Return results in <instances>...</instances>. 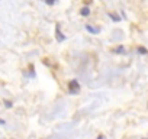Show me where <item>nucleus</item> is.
Returning <instances> with one entry per match:
<instances>
[{
    "instance_id": "39448f33",
    "label": "nucleus",
    "mask_w": 148,
    "mask_h": 139,
    "mask_svg": "<svg viewBox=\"0 0 148 139\" xmlns=\"http://www.w3.org/2000/svg\"><path fill=\"white\" fill-rule=\"evenodd\" d=\"M80 15H82V16H84V18L90 16V7H87V6L82 7V9H80Z\"/></svg>"
},
{
    "instance_id": "9d476101",
    "label": "nucleus",
    "mask_w": 148,
    "mask_h": 139,
    "mask_svg": "<svg viewBox=\"0 0 148 139\" xmlns=\"http://www.w3.org/2000/svg\"><path fill=\"white\" fill-rule=\"evenodd\" d=\"M0 125L5 126V125H6V120H5V119H0Z\"/></svg>"
},
{
    "instance_id": "f257e3e1",
    "label": "nucleus",
    "mask_w": 148,
    "mask_h": 139,
    "mask_svg": "<svg viewBox=\"0 0 148 139\" xmlns=\"http://www.w3.org/2000/svg\"><path fill=\"white\" fill-rule=\"evenodd\" d=\"M67 89H68V93L70 94H79L80 93V83L77 81V80H71V81H68V84H67Z\"/></svg>"
},
{
    "instance_id": "20e7f679",
    "label": "nucleus",
    "mask_w": 148,
    "mask_h": 139,
    "mask_svg": "<svg viewBox=\"0 0 148 139\" xmlns=\"http://www.w3.org/2000/svg\"><path fill=\"white\" fill-rule=\"evenodd\" d=\"M113 52L115 54H126V48L123 45H118L116 48H113Z\"/></svg>"
},
{
    "instance_id": "423d86ee",
    "label": "nucleus",
    "mask_w": 148,
    "mask_h": 139,
    "mask_svg": "<svg viewBox=\"0 0 148 139\" xmlns=\"http://www.w3.org/2000/svg\"><path fill=\"white\" fill-rule=\"evenodd\" d=\"M108 15H109V18H110L112 20H115V22H121V16H119L118 13H115V12H113V13H112V12H109Z\"/></svg>"
},
{
    "instance_id": "0eeeda50",
    "label": "nucleus",
    "mask_w": 148,
    "mask_h": 139,
    "mask_svg": "<svg viewBox=\"0 0 148 139\" xmlns=\"http://www.w3.org/2000/svg\"><path fill=\"white\" fill-rule=\"evenodd\" d=\"M136 52L141 54V55H147V54H148V49L144 48V46H138V48H136Z\"/></svg>"
},
{
    "instance_id": "7ed1b4c3",
    "label": "nucleus",
    "mask_w": 148,
    "mask_h": 139,
    "mask_svg": "<svg viewBox=\"0 0 148 139\" xmlns=\"http://www.w3.org/2000/svg\"><path fill=\"white\" fill-rule=\"evenodd\" d=\"M86 31L89 32V33H92V35H97L99 32H100V29L99 28H96V26H93V25H86Z\"/></svg>"
},
{
    "instance_id": "1a4fd4ad",
    "label": "nucleus",
    "mask_w": 148,
    "mask_h": 139,
    "mask_svg": "<svg viewBox=\"0 0 148 139\" xmlns=\"http://www.w3.org/2000/svg\"><path fill=\"white\" fill-rule=\"evenodd\" d=\"M45 3H47L48 6H54V5H55V0H45Z\"/></svg>"
},
{
    "instance_id": "f03ea898",
    "label": "nucleus",
    "mask_w": 148,
    "mask_h": 139,
    "mask_svg": "<svg viewBox=\"0 0 148 139\" xmlns=\"http://www.w3.org/2000/svg\"><path fill=\"white\" fill-rule=\"evenodd\" d=\"M55 39H57L58 42H64V41L67 39V36L61 32V25H60V23L55 25Z\"/></svg>"
},
{
    "instance_id": "9b49d317",
    "label": "nucleus",
    "mask_w": 148,
    "mask_h": 139,
    "mask_svg": "<svg viewBox=\"0 0 148 139\" xmlns=\"http://www.w3.org/2000/svg\"><path fill=\"white\" fill-rule=\"evenodd\" d=\"M97 139H105V136H102V135H100V136H97Z\"/></svg>"
},
{
    "instance_id": "6e6552de",
    "label": "nucleus",
    "mask_w": 148,
    "mask_h": 139,
    "mask_svg": "<svg viewBox=\"0 0 148 139\" xmlns=\"http://www.w3.org/2000/svg\"><path fill=\"white\" fill-rule=\"evenodd\" d=\"M3 103H5V106H6V107H8V109H10V107H12V106H13V104H12V102H9V100H5V102H3Z\"/></svg>"
}]
</instances>
